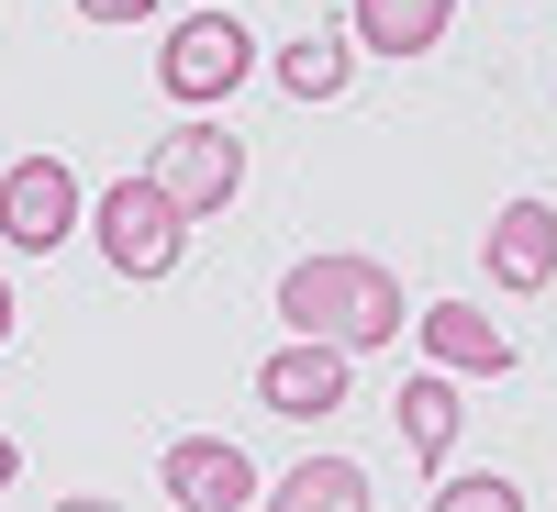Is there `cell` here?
<instances>
[{"label":"cell","instance_id":"obj_5","mask_svg":"<svg viewBox=\"0 0 557 512\" xmlns=\"http://www.w3.org/2000/svg\"><path fill=\"white\" fill-rule=\"evenodd\" d=\"M146 178L201 223V212H223V201L246 190V146H235L223 123H168V134H157V157H146Z\"/></svg>","mask_w":557,"mask_h":512},{"label":"cell","instance_id":"obj_11","mask_svg":"<svg viewBox=\"0 0 557 512\" xmlns=\"http://www.w3.org/2000/svg\"><path fill=\"white\" fill-rule=\"evenodd\" d=\"M268 512H368V469L357 457H301L268 479Z\"/></svg>","mask_w":557,"mask_h":512},{"label":"cell","instance_id":"obj_15","mask_svg":"<svg viewBox=\"0 0 557 512\" xmlns=\"http://www.w3.org/2000/svg\"><path fill=\"white\" fill-rule=\"evenodd\" d=\"M78 23H157V0H78Z\"/></svg>","mask_w":557,"mask_h":512},{"label":"cell","instance_id":"obj_1","mask_svg":"<svg viewBox=\"0 0 557 512\" xmlns=\"http://www.w3.org/2000/svg\"><path fill=\"white\" fill-rule=\"evenodd\" d=\"M278 323L312 335V346L368 357V346L412 335V301H401V278H391L380 257H301L290 278H278Z\"/></svg>","mask_w":557,"mask_h":512},{"label":"cell","instance_id":"obj_18","mask_svg":"<svg viewBox=\"0 0 557 512\" xmlns=\"http://www.w3.org/2000/svg\"><path fill=\"white\" fill-rule=\"evenodd\" d=\"M57 512H123V501H57Z\"/></svg>","mask_w":557,"mask_h":512},{"label":"cell","instance_id":"obj_12","mask_svg":"<svg viewBox=\"0 0 557 512\" xmlns=\"http://www.w3.org/2000/svg\"><path fill=\"white\" fill-rule=\"evenodd\" d=\"M457 424H469V401H457V367H424V379L401 390V446L424 457V469H446V446H457Z\"/></svg>","mask_w":557,"mask_h":512},{"label":"cell","instance_id":"obj_9","mask_svg":"<svg viewBox=\"0 0 557 512\" xmlns=\"http://www.w3.org/2000/svg\"><path fill=\"white\" fill-rule=\"evenodd\" d=\"M480 267H491V290H546L557 278V201H502L480 235Z\"/></svg>","mask_w":557,"mask_h":512},{"label":"cell","instance_id":"obj_13","mask_svg":"<svg viewBox=\"0 0 557 512\" xmlns=\"http://www.w3.org/2000/svg\"><path fill=\"white\" fill-rule=\"evenodd\" d=\"M268 67H278V89H290V101H335L346 67H357V45H346V34H290Z\"/></svg>","mask_w":557,"mask_h":512},{"label":"cell","instance_id":"obj_17","mask_svg":"<svg viewBox=\"0 0 557 512\" xmlns=\"http://www.w3.org/2000/svg\"><path fill=\"white\" fill-rule=\"evenodd\" d=\"M12 301H23V290H12V278H0V346H12Z\"/></svg>","mask_w":557,"mask_h":512},{"label":"cell","instance_id":"obj_16","mask_svg":"<svg viewBox=\"0 0 557 512\" xmlns=\"http://www.w3.org/2000/svg\"><path fill=\"white\" fill-rule=\"evenodd\" d=\"M12 479H23V446H12V435H0V490H12Z\"/></svg>","mask_w":557,"mask_h":512},{"label":"cell","instance_id":"obj_8","mask_svg":"<svg viewBox=\"0 0 557 512\" xmlns=\"http://www.w3.org/2000/svg\"><path fill=\"white\" fill-rule=\"evenodd\" d=\"M412 346H424V367H457V379H502L513 367V335L480 301H424L412 312Z\"/></svg>","mask_w":557,"mask_h":512},{"label":"cell","instance_id":"obj_10","mask_svg":"<svg viewBox=\"0 0 557 512\" xmlns=\"http://www.w3.org/2000/svg\"><path fill=\"white\" fill-rule=\"evenodd\" d=\"M446 23H457V0H357L346 34L368 45V57H435Z\"/></svg>","mask_w":557,"mask_h":512},{"label":"cell","instance_id":"obj_3","mask_svg":"<svg viewBox=\"0 0 557 512\" xmlns=\"http://www.w3.org/2000/svg\"><path fill=\"white\" fill-rule=\"evenodd\" d=\"M246 67H257V34H246L235 12H190V23H168V45H157V89H168L178 112L235 101Z\"/></svg>","mask_w":557,"mask_h":512},{"label":"cell","instance_id":"obj_6","mask_svg":"<svg viewBox=\"0 0 557 512\" xmlns=\"http://www.w3.org/2000/svg\"><path fill=\"white\" fill-rule=\"evenodd\" d=\"M157 479H168L178 512H246V501H257V457L223 446V435H168Z\"/></svg>","mask_w":557,"mask_h":512},{"label":"cell","instance_id":"obj_7","mask_svg":"<svg viewBox=\"0 0 557 512\" xmlns=\"http://www.w3.org/2000/svg\"><path fill=\"white\" fill-rule=\"evenodd\" d=\"M346 346H312V335H290L278 357H257V401L268 412H290V424H323V412L346 401Z\"/></svg>","mask_w":557,"mask_h":512},{"label":"cell","instance_id":"obj_2","mask_svg":"<svg viewBox=\"0 0 557 512\" xmlns=\"http://www.w3.org/2000/svg\"><path fill=\"white\" fill-rule=\"evenodd\" d=\"M89 246H101L112 278H168L178 257H190V212L134 167V178H112V190H89Z\"/></svg>","mask_w":557,"mask_h":512},{"label":"cell","instance_id":"obj_4","mask_svg":"<svg viewBox=\"0 0 557 512\" xmlns=\"http://www.w3.org/2000/svg\"><path fill=\"white\" fill-rule=\"evenodd\" d=\"M78 167L67 157H12L0 167V246L12 257H57L67 235H78Z\"/></svg>","mask_w":557,"mask_h":512},{"label":"cell","instance_id":"obj_19","mask_svg":"<svg viewBox=\"0 0 557 512\" xmlns=\"http://www.w3.org/2000/svg\"><path fill=\"white\" fill-rule=\"evenodd\" d=\"M168 512H178V501H168Z\"/></svg>","mask_w":557,"mask_h":512},{"label":"cell","instance_id":"obj_14","mask_svg":"<svg viewBox=\"0 0 557 512\" xmlns=\"http://www.w3.org/2000/svg\"><path fill=\"white\" fill-rule=\"evenodd\" d=\"M435 512H524V479H435Z\"/></svg>","mask_w":557,"mask_h":512}]
</instances>
